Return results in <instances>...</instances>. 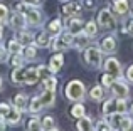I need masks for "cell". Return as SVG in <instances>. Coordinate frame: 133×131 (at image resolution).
Instances as JSON below:
<instances>
[{
	"instance_id": "8",
	"label": "cell",
	"mask_w": 133,
	"mask_h": 131,
	"mask_svg": "<svg viewBox=\"0 0 133 131\" xmlns=\"http://www.w3.org/2000/svg\"><path fill=\"white\" fill-rule=\"evenodd\" d=\"M104 72L111 74L115 79H121V64L118 59L115 57H110V59L104 62Z\"/></svg>"
},
{
	"instance_id": "28",
	"label": "cell",
	"mask_w": 133,
	"mask_h": 131,
	"mask_svg": "<svg viewBox=\"0 0 133 131\" xmlns=\"http://www.w3.org/2000/svg\"><path fill=\"white\" fill-rule=\"evenodd\" d=\"M83 32H84L88 37H94V35L98 34V25H96V22H93V20L86 22L84 25H83Z\"/></svg>"
},
{
	"instance_id": "52",
	"label": "cell",
	"mask_w": 133,
	"mask_h": 131,
	"mask_svg": "<svg viewBox=\"0 0 133 131\" xmlns=\"http://www.w3.org/2000/svg\"><path fill=\"white\" fill-rule=\"evenodd\" d=\"M93 131H94V129H93Z\"/></svg>"
},
{
	"instance_id": "41",
	"label": "cell",
	"mask_w": 133,
	"mask_h": 131,
	"mask_svg": "<svg viewBox=\"0 0 133 131\" xmlns=\"http://www.w3.org/2000/svg\"><path fill=\"white\" fill-rule=\"evenodd\" d=\"M94 131H113V129L108 126V123H106V121H99L96 126H94Z\"/></svg>"
},
{
	"instance_id": "26",
	"label": "cell",
	"mask_w": 133,
	"mask_h": 131,
	"mask_svg": "<svg viewBox=\"0 0 133 131\" xmlns=\"http://www.w3.org/2000/svg\"><path fill=\"white\" fill-rule=\"evenodd\" d=\"M7 50H9L10 54H22V50H24V44H22V42H19L17 39H14V40H10V42L7 44Z\"/></svg>"
},
{
	"instance_id": "43",
	"label": "cell",
	"mask_w": 133,
	"mask_h": 131,
	"mask_svg": "<svg viewBox=\"0 0 133 131\" xmlns=\"http://www.w3.org/2000/svg\"><path fill=\"white\" fill-rule=\"evenodd\" d=\"M7 56H9V52H7V49L3 46H0V62H3V61L7 59Z\"/></svg>"
},
{
	"instance_id": "11",
	"label": "cell",
	"mask_w": 133,
	"mask_h": 131,
	"mask_svg": "<svg viewBox=\"0 0 133 131\" xmlns=\"http://www.w3.org/2000/svg\"><path fill=\"white\" fill-rule=\"evenodd\" d=\"M62 66H64V56H62L61 52L54 54V56L51 57V61H49V69H51V72H52V74L59 72Z\"/></svg>"
},
{
	"instance_id": "24",
	"label": "cell",
	"mask_w": 133,
	"mask_h": 131,
	"mask_svg": "<svg viewBox=\"0 0 133 131\" xmlns=\"http://www.w3.org/2000/svg\"><path fill=\"white\" fill-rule=\"evenodd\" d=\"M22 56H24V59H27V61H34L37 57V46L36 44H29L27 47H24Z\"/></svg>"
},
{
	"instance_id": "14",
	"label": "cell",
	"mask_w": 133,
	"mask_h": 131,
	"mask_svg": "<svg viewBox=\"0 0 133 131\" xmlns=\"http://www.w3.org/2000/svg\"><path fill=\"white\" fill-rule=\"evenodd\" d=\"M83 25H84V24H83V20L79 19L78 15H76V17H72V19H71V20L68 22V29H69V34H71V35H76V34L83 32Z\"/></svg>"
},
{
	"instance_id": "25",
	"label": "cell",
	"mask_w": 133,
	"mask_h": 131,
	"mask_svg": "<svg viewBox=\"0 0 133 131\" xmlns=\"http://www.w3.org/2000/svg\"><path fill=\"white\" fill-rule=\"evenodd\" d=\"M113 7H115V12H116L118 15H127V13H128V9H130L127 0H115Z\"/></svg>"
},
{
	"instance_id": "2",
	"label": "cell",
	"mask_w": 133,
	"mask_h": 131,
	"mask_svg": "<svg viewBox=\"0 0 133 131\" xmlns=\"http://www.w3.org/2000/svg\"><path fill=\"white\" fill-rule=\"evenodd\" d=\"M101 57H103V52H101L99 47L96 46H88L84 50V61L88 62L89 67L98 69L101 67Z\"/></svg>"
},
{
	"instance_id": "48",
	"label": "cell",
	"mask_w": 133,
	"mask_h": 131,
	"mask_svg": "<svg viewBox=\"0 0 133 131\" xmlns=\"http://www.w3.org/2000/svg\"><path fill=\"white\" fill-rule=\"evenodd\" d=\"M3 88V81H2V77H0V89Z\"/></svg>"
},
{
	"instance_id": "22",
	"label": "cell",
	"mask_w": 133,
	"mask_h": 131,
	"mask_svg": "<svg viewBox=\"0 0 133 131\" xmlns=\"http://www.w3.org/2000/svg\"><path fill=\"white\" fill-rule=\"evenodd\" d=\"M37 81H39V77H37V67L25 69V79H24V84L34 86V84H37Z\"/></svg>"
},
{
	"instance_id": "20",
	"label": "cell",
	"mask_w": 133,
	"mask_h": 131,
	"mask_svg": "<svg viewBox=\"0 0 133 131\" xmlns=\"http://www.w3.org/2000/svg\"><path fill=\"white\" fill-rule=\"evenodd\" d=\"M79 10H81V5H79L78 2H69L62 7V13H64V15H69V17H76L79 13Z\"/></svg>"
},
{
	"instance_id": "6",
	"label": "cell",
	"mask_w": 133,
	"mask_h": 131,
	"mask_svg": "<svg viewBox=\"0 0 133 131\" xmlns=\"http://www.w3.org/2000/svg\"><path fill=\"white\" fill-rule=\"evenodd\" d=\"M110 89H111V92H113L115 98L127 99L128 96H130V88H128V84H127V82H123V81H120V79H116V81L111 84Z\"/></svg>"
},
{
	"instance_id": "30",
	"label": "cell",
	"mask_w": 133,
	"mask_h": 131,
	"mask_svg": "<svg viewBox=\"0 0 133 131\" xmlns=\"http://www.w3.org/2000/svg\"><path fill=\"white\" fill-rule=\"evenodd\" d=\"M120 129L121 131H127V129H133V118L131 114H121V119H120Z\"/></svg>"
},
{
	"instance_id": "19",
	"label": "cell",
	"mask_w": 133,
	"mask_h": 131,
	"mask_svg": "<svg viewBox=\"0 0 133 131\" xmlns=\"http://www.w3.org/2000/svg\"><path fill=\"white\" fill-rule=\"evenodd\" d=\"M14 106H15L17 109H20V111H27V106H29V98H27V94H24V92L17 94L15 98H14Z\"/></svg>"
},
{
	"instance_id": "39",
	"label": "cell",
	"mask_w": 133,
	"mask_h": 131,
	"mask_svg": "<svg viewBox=\"0 0 133 131\" xmlns=\"http://www.w3.org/2000/svg\"><path fill=\"white\" fill-rule=\"evenodd\" d=\"M10 64H12L14 67L22 66L24 64V56H22V54H12V57H10Z\"/></svg>"
},
{
	"instance_id": "44",
	"label": "cell",
	"mask_w": 133,
	"mask_h": 131,
	"mask_svg": "<svg viewBox=\"0 0 133 131\" xmlns=\"http://www.w3.org/2000/svg\"><path fill=\"white\" fill-rule=\"evenodd\" d=\"M25 5H39L41 3V0H22Z\"/></svg>"
},
{
	"instance_id": "38",
	"label": "cell",
	"mask_w": 133,
	"mask_h": 131,
	"mask_svg": "<svg viewBox=\"0 0 133 131\" xmlns=\"http://www.w3.org/2000/svg\"><path fill=\"white\" fill-rule=\"evenodd\" d=\"M42 82H44V89H49V91H56V88H57V79H56L54 76L44 79Z\"/></svg>"
},
{
	"instance_id": "1",
	"label": "cell",
	"mask_w": 133,
	"mask_h": 131,
	"mask_svg": "<svg viewBox=\"0 0 133 131\" xmlns=\"http://www.w3.org/2000/svg\"><path fill=\"white\" fill-rule=\"evenodd\" d=\"M64 94H66V98H68L69 101L81 103L83 99H84V96H86V88H84V84H83L81 81L74 79V81L68 82V86H66V89H64Z\"/></svg>"
},
{
	"instance_id": "51",
	"label": "cell",
	"mask_w": 133,
	"mask_h": 131,
	"mask_svg": "<svg viewBox=\"0 0 133 131\" xmlns=\"http://www.w3.org/2000/svg\"><path fill=\"white\" fill-rule=\"evenodd\" d=\"M127 131H133V129H127Z\"/></svg>"
},
{
	"instance_id": "45",
	"label": "cell",
	"mask_w": 133,
	"mask_h": 131,
	"mask_svg": "<svg viewBox=\"0 0 133 131\" xmlns=\"http://www.w3.org/2000/svg\"><path fill=\"white\" fill-rule=\"evenodd\" d=\"M5 128H7V123H5V119L0 116V131H5Z\"/></svg>"
},
{
	"instance_id": "40",
	"label": "cell",
	"mask_w": 133,
	"mask_h": 131,
	"mask_svg": "<svg viewBox=\"0 0 133 131\" xmlns=\"http://www.w3.org/2000/svg\"><path fill=\"white\" fill-rule=\"evenodd\" d=\"M9 20V9L5 5H0V24Z\"/></svg>"
},
{
	"instance_id": "16",
	"label": "cell",
	"mask_w": 133,
	"mask_h": 131,
	"mask_svg": "<svg viewBox=\"0 0 133 131\" xmlns=\"http://www.w3.org/2000/svg\"><path fill=\"white\" fill-rule=\"evenodd\" d=\"M34 44H36L37 47H49L51 46V34H49L47 30L41 32L39 35L34 37Z\"/></svg>"
},
{
	"instance_id": "49",
	"label": "cell",
	"mask_w": 133,
	"mask_h": 131,
	"mask_svg": "<svg viewBox=\"0 0 133 131\" xmlns=\"http://www.w3.org/2000/svg\"><path fill=\"white\" fill-rule=\"evenodd\" d=\"M130 113H131V118H133V104L130 106Z\"/></svg>"
},
{
	"instance_id": "29",
	"label": "cell",
	"mask_w": 133,
	"mask_h": 131,
	"mask_svg": "<svg viewBox=\"0 0 133 131\" xmlns=\"http://www.w3.org/2000/svg\"><path fill=\"white\" fill-rule=\"evenodd\" d=\"M27 131H44L42 125H41V119L37 118L36 114H32V118H30L29 123H27Z\"/></svg>"
},
{
	"instance_id": "5",
	"label": "cell",
	"mask_w": 133,
	"mask_h": 131,
	"mask_svg": "<svg viewBox=\"0 0 133 131\" xmlns=\"http://www.w3.org/2000/svg\"><path fill=\"white\" fill-rule=\"evenodd\" d=\"M72 44V35L71 34H57V35H54V40H52V49L56 50V52H62V50L69 49Z\"/></svg>"
},
{
	"instance_id": "10",
	"label": "cell",
	"mask_w": 133,
	"mask_h": 131,
	"mask_svg": "<svg viewBox=\"0 0 133 131\" xmlns=\"http://www.w3.org/2000/svg\"><path fill=\"white\" fill-rule=\"evenodd\" d=\"M88 44H89V37L86 35L84 32H79V34H76V35H72V44H71V46L76 47L78 50L86 49Z\"/></svg>"
},
{
	"instance_id": "27",
	"label": "cell",
	"mask_w": 133,
	"mask_h": 131,
	"mask_svg": "<svg viewBox=\"0 0 133 131\" xmlns=\"http://www.w3.org/2000/svg\"><path fill=\"white\" fill-rule=\"evenodd\" d=\"M89 98L93 99V101H101V99L104 98V88L103 86H94V88H91Z\"/></svg>"
},
{
	"instance_id": "18",
	"label": "cell",
	"mask_w": 133,
	"mask_h": 131,
	"mask_svg": "<svg viewBox=\"0 0 133 131\" xmlns=\"http://www.w3.org/2000/svg\"><path fill=\"white\" fill-rule=\"evenodd\" d=\"M42 109H44V106H42V103H41L39 96H34V98H30L29 108H27V111H29L30 114H39Z\"/></svg>"
},
{
	"instance_id": "21",
	"label": "cell",
	"mask_w": 133,
	"mask_h": 131,
	"mask_svg": "<svg viewBox=\"0 0 133 131\" xmlns=\"http://www.w3.org/2000/svg\"><path fill=\"white\" fill-rule=\"evenodd\" d=\"M120 119H121L120 113H111V114H106V119H104V121L108 123V126L113 131H118L120 129Z\"/></svg>"
},
{
	"instance_id": "47",
	"label": "cell",
	"mask_w": 133,
	"mask_h": 131,
	"mask_svg": "<svg viewBox=\"0 0 133 131\" xmlns=\"http://www.w3.org/2000/svg\"><path fill=\"white\" fill-rule=\"evenodd\" d=\"M2 35H3V29H2V25H0V40H2Z\"/></svg>"
},
{
	"instance_id": "4",
	"label": "cell",
	"mask_w": 133,
	"mask_h": 131,
	"mask_svg": "<svg viewBox=\"0 0 133 131\" xmlns=\"http://www.w3.org/2000/svg\"><path fill=\"white\" fill-rule=\"evenodd\" d=\"M22 12H25V13H24V17H25L27 25L37 27L41 22H42V15H41V12L36 9V5H25V3H24Z\"/></svg>"
},
{
	"instance_id": "46",
	"label": "cell",
	"mask_w": 133,
	"mask_h": 131,
	"mask_svg": "<svg viewBox=\"0 0 133 131\" xmlns=\"http://www.w3.org/2000/svg\"><path fill=\"white\" fill-rule=\"evenodd\" d=\"M127 30H128V32H130V34H131V35H133V20H131V22H130V24H128V27H127Z\"/></svg>"
},
{
	"instance_id": "15",
	"label": "cell",
	"mask_w": 133,
	"mask_h": 131,
	"mask_svg": "<svg viewBox=\"0 0 133 131\" xmlns=\"http://www.w3.org/2000/svg\"><path fill=\"white\" fill-rule=\"evenodd\" d=\"M54 92H56V91L44 89V92L39 96V99H41V103H42L44 108H51V106L54 104V101H56V94H54Z\"/></svg>"
},
{
	"instance_id": "35",
	"label": "cell",
	"mask_w": 133,
	"mask_h": 131,
	"mask_svg": "<svg viewBox=\"0 0 133 131\" xmlns=\"http://www.w3.org/2000/svg\"><path fill=\"white\" fill-rule=\"evenodd\" d=\"M116 113L120 114H127L128 113V103L123 98H116Z\"/></svg>"
},
{
	"instance_id": "50",
	"label": "cell",
	"mask_w": 133,
	"mask_h": 131,
	"mask_svg": "<svg viewBox=\"0 0 133 131\" xmlns=\"http://www.w3.org/2000/svg\"><path fill=\"white\" fill-rule=\"evenodd\" d=\"M47 131H59L57 128H51V129H47Z\"/></svg>"
},
{
	"instance_id": "31",
	"label": "cell",
	"mask_w": 133,
	"mask_h": 131,
	"mask_svg": "<svg viewBox=\"0 0 133 131\" xmlns=\"http://www.w3.org/2000/svg\"><path fill=\"white\" fill-rule=\"evenodd\" d=\"M47 32L51 34V35H57V34H61L62 32V24H61V20H59V19L52 20V22L49 24V27H47Z\"/></svg>"
},
{
	"instance_id": "3",
	"label": "cell",
	"mask_w": 133,
	"mask_h": 131,
	"mask_svg": "<svg viewBox=\"0 0 133 131\" xmlns=\"http://www.w3.org/2000/svg\"><path fill=\"white\" fill-rule=\"evenodd\" d=\"M98 24H99L103 29L106 30H113L116 27V19H115V13L110 9H101L98 13Z\"/></svg>"
},
{
	"instance_id": "42",
	"label": "cell",
	"mask_w": 133,
	"mask_h": 131,
	"mask_svg": "<svg viewBox=\"0 0 133 131\" xmlns=\"http://www.w3.org/2000/svg\"><path fill=\"white\" fill-rule=\"evenodd\" d=\"M125 77H127L128 82H131V84H133V66H130V67L127 69V72H125Z\"/></svg>"
},
{
	"instance_id": "9",
	"label": "cell",
	"mask_w": 133,
	"mask_h": 131,
	"mask_svg": "<svg viewBox=\"0 0 133 131\" xmlns=\"http://www.w3.org/2000/svg\"><path fill=\"white\" fill-rule=\"evenodd\" d=\"M99 49L101 52L104 54H113L116 50V39L113 35H106L101 39V44H99Z\"/></svg>"
},
{
	"instance_id": "23",
	"label": "cell",
	"mask_w": 133,
	"mask_h": 131,
	"mask_svg": "<svg viewBox=\"0 0 133 131\" xmlns=\"http://www.w3.org/2000/svg\"><path fill=\"white\" fill-rule=\"evenodd\" d=\"M101 113H103L104 116L106 114H111V113H116V98H110L108 101H104L103 108H101Z\"/></svg>"
},
{
	"instance_id": "12",
	"label": "cell",
	"mask_w": 133,
	"mask_h": 131,
	"mask_svg": "<svg viewBox=\"0 0 133 131\" xmlns=\"http://www.w3.org/2000/svg\"><path fill=\"white\" fill-rule=\"evenodd\" d=\"M25 25H27V22H25V17H24V13L14 12L12 17H10V27H14V29H17V30H22Z\"/></svg>"
},
{
	"instance_id": "36",
	"label": "cell",
	"mask_w": 133,
	"mask_h": 131,
	"mask_svg": "<svg viewBox=\"0 0 133 131\" xmlns=\"http://www.w3.org/2000/svg\"><path fill=\"white\" fill-rule=\"evenodd\" d=\"M54 123H56L54 116H44V118L41 119V125H42V129H44V131L54 128Z\"/></svg>"
},
{
	"instance_id": "34",
	"label": "cell",
	"mask_w": 133,
	"mask_h": 131,
	"mask_svg": "<svg viewBox=\"0 0 133 131\" xmlns=\"http://www.w3.org/2000/svg\"><path fill=\"white\" fill-rule=\"evenodd\" d=\"M52 72L51 69H49V66H37V77H39V81H44V79L51 77Z\"/></svg>"
},
{
	"instance_id": "32",
	"label": "cell",
	"mask_w": 133,
	"mask_h": 131,
	"mask_svg": "<svg viewBox=\"0 0 133 131\" xmlns=\"http://www.w3.org/2000/svg\"><path fill=\"white\" fill-rule=\"evenodd\" d=\"M17 40H19V42H22L24 46H29V44L34 42V35L30 32H24V29H22L19 32V35H17Z\"/></svg>"
},
{
	"instance_id": "17",
	"label": "cell",
	"mask_w": 133,
	"mask_h": 131,
	"mask_svg": "<svg viewBox=\"0 0 133 131\" xmlns=\"http://www.w3.org/2000/svg\"><path fill=\"white\" fill-rule=\"evenodd\" d=\"M12 82L14 84H17V86H20V84H24V79H25V67H22V66H19V67H15L12 71Z\"/></svg>"
},
{
	"instance_id": "37",
	"label": "cell",
	"mask_w": 133,
	"mask_h": 131,
	"mask_svg": "<svg viewBox=\"0 0 133 131\" xmlns=\"http://www.w3.org/2000/svg\"><path fill=\"white\" fill-rule=\"evenodd\" d=\"M116 81V79L113 77L111 74H108V72H104L103 76H101V86H103L104 89H108V88H111V84Z\"/></svg>"
},
{
	"instance_id": "7",
	"label": "cell",
	"mask_w": 133,
	"mask_h": 131,
	"mask_svg": "<svg viewBox=\"0 0 133 131\" xmlns=\"http://www.w3.org/2000/svg\"><path fill=\"white\" fill-rule=\"evenodd\" d=\"M3 119H5V123H7V126H15V125H19L20 123V118H22V111L20 109H17L15 106H10L9 109H7V113L2 116Z\"/></svg>"
},
{
	"instance_id": "13",
	"label": "cell",
	"mask_w": 133,
	"mask_h": 131,
	"mask_svg": "<svg viewBox=\"0 0 133 131\" xmlns=\"http://www.w3.org/2000/svg\"><path fill=\"white\" fill-rule=\"evenodd\" d=\"M76 128L78 131H93L94 129V125H93V119L89 118V116H81V118H78V123H76Z\"/></svg>"
},
{
	"instance_id": "33",
	"label": "cell",
	"mask_w": 133,
	"mask_h": 131,
	"mask_svg": "<svg viewBox=\"0 0 133 131\" xmlns=\"http://www.w3.org/2000/svg\"><path fill=\"white\" fill-rule=\"evenodd\" d=\"M86 114V109H84V106L81 104V103H74V106L71 108V116L72 118H81V116H84Z\"/></svg>"
}]
</instances>
